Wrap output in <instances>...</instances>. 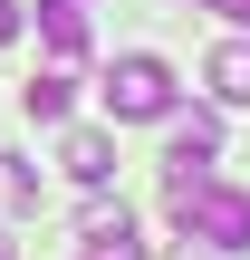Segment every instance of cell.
<instances>
[{
	"instance_id": "1",
	"label": "cell",
	"mask_w": 250,
	"mask_h": 260,
	"mask_svg": "<svg viewBox=\"0 0 250 260\" xmlns=\"http://www.w3.org/2000/svg\"><path fill=\"white\" fill-rule=\"evenodd\" d=\"M164 212H173V232H193L212 251H250V193L241 183H212L202 164L164 174Z\"/></svg>"
},
{
	"instance_id": "7",
	"label": "cell",
	"mask_w": 250,
	"mask_h": 260,
	"mask_svg": "<svg viewBox=\"0 0 250 260\" xmlns=\"http://www.w3.org/2000/svg\"><path fill=\"white\" fill-rule=\"evenodd\" d=\"M58 164H67V174H77V183H106V174H116V145H106V135H96V125H77V135H67V145H58Z\"/></svg>"
},
{
	"instance_id": "10",
	"label": "cell",
	"mask_w": 250,
	"mask_h": 260,
	"mask_svg": "<svg viewBox=\"0 0 250 260\" xmlns=\"http://www.w3.org/2000/svg\"><path fill=\"white\" fill-rule=\"evenodd\" d=\"M202 10H222V19H241V29H250V0H202Z\"/></svg>"
},
{
	"instance_id": "4",
	"label": "cell",
	"mask_w": 250,
	"mask_h": 260,
	"mask_svg": "<svg viewBox=\"0 0 250 260\" xmlns=\"http://www.w3.org/2000/svg\"><path fill=\"white\" fill-rule=\"evenodd\" d=\"M19 106H29V125H67V106H77V77H67V68H39V77L19 87Z\"/></svg>"
},
{
	"instance_id": "5",
	"label": "cell",
	"mask_w": 250,
	"mask_h": 260,
	"mask_svg": "<svg viewBox=\"0 0 250 260\" xmlns=\"http://www.w3.org/2000/svg\"><path fill=\"white\" fill-rule=\"evenodd\" d=\"M202 77H212L222 106H250V39H222V48L202 58Z\"/></svg>"
},
{
	"instance_id": "6",
	"label": "cell",
	"mask_w": 250,
	"mask_h": 260,
	"mask_svg": "<svg viewBox=\"0 0 250 260\" xmlns=\"http://www.w3.org/2000/svg\"><path fill=\"white\" fill-rule=\"evenodd\" d=\"M212 154H222V116H183V125H173V145H164V174L212 164Z\"/></svg>"
},
{
	"instance_id": "8",
	"label": "cell",
	"mask_w": 250,
	"mask_h": 260,
	"mask_svg": "<svg viewBox=\"0 0 250 260\" xmlns=\"http://www.w3.org/2000/svg\"><path fill=\"white\" fill-rule=\"evenodd\" d=\"M0 203H10V212H29V203H39V174H29L19 154H0Z\"/></svg>"
},
{
	"instance_id": "3",
	"label": "cell",
	"mask_w": 250,
	"mask_h": 260,
	"mask_svg": "<svg viewBox=\"0 0 250 260\" xmlns=\"http://www.w3.org/2000/svg\"><path fill=\"white\" fill-rule=\"evenodd\" d=\"M87 10H96V0H39V39H48L58 58H87V29H96Z\"/></svg>"
},
{
	"instance_id": "9",
	"label": "cell",
	"mask_w": 250,
	"mask_h": 260,
	"mask_svg": "<svg viewBox=\"0 0 250 260\" xmlns=\"http://www.w3.org/2000/svg\"><path fill=\"white\" fill-rule=\"evenodd\" d=\"M10 39H19V0H0V48H10Z\"/></svg>"
},
{
	"instance_id": "2",
	"label": "cell",
	"mask_w": 250,
	"mask_h": 260,
	"mask_svg": "<svg viewBox=\"0 0 250 260\" xmlns=\"http://www.w3.org/2000/svg\"><path fill=\"white\" fill-rule=\"evenodd\" d=\"M106 116H116V125L173 116V68H164V58H116V68H106Z\"/></svg>"
},
{
	"instance_id": "11",
	"label": "cell",
	"mask_w": 250,
	"mask_h": 260,
	"mask_svg": "<svg viewBox=\"0 0 250 260\" xmlns=\"http://www.w3.org/2000/svg\"><path fill=\"white\" fill-rule=\"evenodd\" d=\"M164 260H202V251H164Z\"/></svg>"
}]
</instances>
